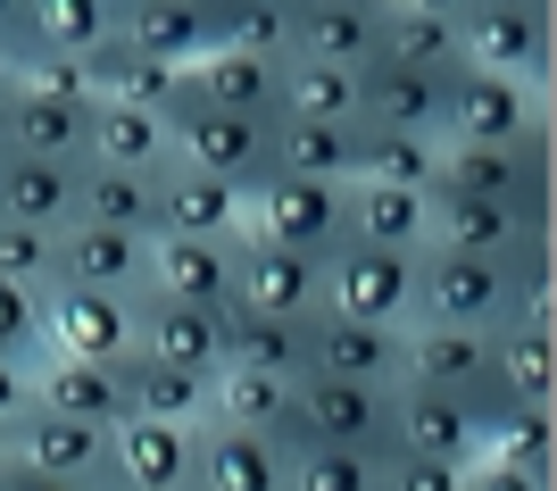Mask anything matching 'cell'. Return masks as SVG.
Segmentation results:
<instances>
[{
	"mask_svg": "<svg viewBox=\"0 0 557 491\" xmlns=\"http://www.w3.org/2000/svg\"><path fill=\"white\" fill-rule=\"evenodd\" d=\"M166 150H175V167H191V175H209V184H225L233 200H250L267 175H275V125L258 118H225V109H209L200 100V84H175V100H166Z\"/></svg>",
	"mask_w": 557,
	"mask_h": 491,
	"instance_id": "cell-1",
	"label": "cell"
},
{
	"mask_svg": "<svg viewBox=\"0 0 557 491\" xmlns=\"http://www.w3.org/2000/svg\"><path fill=\"white\" fill-rule=\"evenodd\" d=\"M283 450H349V458H392V392L367 383H292V417H283Z\"/></svg>",
	"mask_w": 557,
	"mask_h": 491,
	"instance_id": "cell-2",
	"label": "cell"
},
{
	"mask_svg": "<svg viewBox=\"0 0 557 491\" xmlns=\"http://www.w3.org/2000/svg\"><path fill=\"white\" fill-rule=\"evenodd\" d=\"M242 234L275 242L292 258H342L349 250V184H300V175H267L242 200Z\"/></svg>",
	"mask_w": 557,
	"mask_h": 491,
	"instance_id": "cell-3",
	"label": "cell"
},
{
	"mask_svg": "<svg viewBox=\"0 0 557 491\" xmlns=\"http://www.w3.org/2000/svg\"><path fill=\"white\" fill-rule=\"evenodd\" d=\"M541 125H549V93H533V84H508L483 67L442 75V142H458V150H516Z\"/></svg>",
	"mask_w": 557,
	"mask_h": 491,
	"instance_id": "cell-4",
	"label": "cell"
},
{
	"mask_svg": "<svg viewBox=\"0 0 557 491\" xmlns=\"http://www.w3.org/2000/svg\"><path fill=\"white\" fill-rule=\"evenodd\" d=\"M549 34L557 17L541 0H466L458 9V42H466V67L483 75H508V84H549Z\"/></svg>",
	"mask_w": 557,
	"mask_h": 491,
	"instance_id": "cell-5",
	"label": "cell"
},
{
	"mask_svg": "<svg viewBox=\"0 0 557 491\" xmlns=\"http://www.w3.org/2000/svg\"><path fill=\"white\" fill-rule=\"evenodd\" d=\"M417 326H449V333H499V326H516L508 267H499V258L424 250L417 258ZM417 326H408V333H417Z\"/></svg>",
	"mask_w": 557,
	"mask_h": 491,
	"instance_id": "cell-6",
	"label": "cell"
},
{
	"mask_svg": "<svg viewBox=\"0 0 557 491\" xmlns=\"http://www.w3.org/2000/svg\"><path fill=\"white\" fill-rule=\"evenodd\" d=\"M325 317L408 333V326H417V258L358 250V242H349L342 258H325Z\"/></svg>",
	"mask_w": 557,
	"mask_h": 491,
	"instance_id": "cell-7",
	"label": "cell"
},
{
	"mask_svg": "<svg viewBox=\"0 0 557 491\" xmlns=\"http://www.w3.org/2000/svg\"><path fill=\"white\" fill-rule=\"evenodd\" d=\"M300 375H317V383L399 392V383H408V333L349 326V317H308V326H300Z\"/></svg>",
	"mask_w": 557,
	"mask_h": 491,
	"instance_id": "cell-8",
	"label": "cell"
},
{
	"mask_svg": "<svg viewBox=\"0 0 557 491\" xmlns=\"http://www.w3.org/2000/svg\"><path fill=\"white\" fill-rule=\"evenodd\" d=\"M233 308L242 317H275V326H308V317H325V267L242 234L233 242Z\"/></svg>",
	"mask_w": 557,
	"mask_h": 491,
	"instance_id": "cell-9",
	"label": "cell"
},
{
	"mask_svg": "<svg viewBox=\"0 0 557 491\" xmlns=\"http://www.w3.org/2000/svg\"><path fill=\"white\" fill-rule=\"evenodd\" d=\"M9 467L75 483V491H116L109 433H92V425H75V417H50V408H25V417L9 425Z\"/></svg>",
	"mask_w": 557,
	"mask_h": 491,
	"instance_id": "cell-10",
	"label": "cell"
},
{
	"mask_svg": "<svg viewBox=\"0 0 557 491\" xmlns=\"http://www.w3.org/2000/svg\"><path fill=\"white\" fill-rule=\"evenodd\" d=\"M42 333H50V351H59V358L116 367V358H134V300L50 283V292H42Z\"/></svg>",
	"mask_w": 557,
	"mask_h": 491,
	"instance_id": "cell-11",
	"label": "cell"
},
{
	"mask_svg": "<svg viewBox=\"0 0 557 491\" xmlns=\"http://www.w3.org/2000/svg\"><path fill=\"white\" fill-rule=\"evenodd\" d=\"M116 42L141 50L150 67H200L216 50V0H125L116 9Z\"/></svg>",
	"mask_w": 557,
	"mask_h": 491,
	"instance_id": "cell-12",
	"label": "cell"
},
{
	"mask_svg": "<svg viewBox=\"0 0 557 491\" xmlns=\"http://www.w3.org/2000/svg\"><path fill=\"white\" fill-rule=\"evenodd\" d=\"M292 59L367 75L383 59V9L374 0H300L292 9Z\"/></svg>",
	"mask_w": 557,
	"mask_h": 491,
	"instance_id": "cell-13",
	"label": "cell"
},
{
	"mask_svg": "<svg viewBox=\"0 0 557 491\" xmlns=\"http://www.w3.org/2000/svg\"><path fill=\"white\" fill-rule=\"evenodd\" d=\"M392 450H417V458L474 467V458H483L474 400H449V392H424V383H399V392H392Z\"/></svg>",
	"mask_w": 557,
	"mask_h": 491,
	"instance_id": "cell-14",
	"label": "cell"
},
{
	"mask_svg": "<svg viewBox=\"0 0 557 491\" xmlns=\"http://www.w3.org/2000/svg\"><path fill=\"white\" fill-rule=\"evenodd\" d=\"M109 458H116V491H191V475H200V425L125 417L109 433Z\"/></svg>",
	"mask_w": 557,
	"mask_h": 491,
	"instance_id": "cell-15",
	"label": "cell"
},
{
	"mask_svg": "<svg viewBox=\"0 0 557 491\" xmlns=\"http://www.w3.org/2000/svg\"><path fill=\"white\" fill-rule=\"evenodd\" d=\"M34 408L75 417V425H92V433H116V425L134 417V400H125V358H116V367H84V358L50 351L42 367H34Z\"/></svg>",
	"mask_w": 557,
	"mask_h": 491,
	"instance_id": "cell-16",
	"label": "cell"
},
{
	"mask_svg": "<svg viewBox=\"0 0 557 491\" xmlns=\"http://www.w3.org/2000/svg\"><path fill=\"white\" fill-rule=\"evenodd\" d=\"M433 209V250L449 258H508L524 242H549V217H524L508 200H424Z\"/></svg>",
	"mask_w": 557,
	"mask_h": 491,
	"instance_id": "cell-17",
	"label": "cell"
},
{
	"mask_svg": "<svg viewBox=\"0 0 557 491\" xmlns=\"http://www.w3.org/2000/svg\"><path fill=\"white\" fill-rule=\"evenodd\" d=\"M233 242H150V283H141V292H150V300H175V308L225 317L233 308Z\"/></svg>",
	"mask_w": 557,
	"mask_h": 491,
	"instance_id": "cell-18",
	"label": "cell"
},
{
	"mask_svg": "<svg viewBox=\"0 0 557 491\" xmlns=\"http://www.w3.org/2000/svg\"><path fill=\"white\" fill-rule=\"evenodd\" d=\"M134 351L159 358L175 375H216V351H225V317L209 308H175V300H134Z\"/></svg>",
	"mask_w": 557,
	"mask_h": 491,
	"instance_id": "cell-19",
	"label": "cell"
},
{
	"mask_svg": "<svg viewBox=\"0 0 557 491\" xmlns=\"http://www.w3.org/2000/svg\"><path fill=\"white\" fill-rule=\"evenodd\" d=\"M499 408H557V351H549V317H516L491 333V383Z\"/></svg>",
	"mask_w": 557,
	"mask_h": 491,
	"instance_id": "cell-20",
	"label": "cell"
},
{
	"mask_svg": "<svg viewBox=\"0 0 557 491\" xmlns=\"http://www.w3.org/2000/svg\"><path fill=\"white\" fill-rule=\"evenodd\" d=\"M75 192L84 167L67 159H0V225H34V234H67L75 225Z\"/></svg>",
	"mask_w": 557,
	"mask_h": 491,
	"instance_id": "cell-21",
	"label": "cell"
},
{
	"mask_svg": "<svg viewBox=\"0 0 557 491\" xmlns=\"http://www.w3.org/2000/svg\"><path fill=\"white\" fill-rule=\"evenodd\" d=\"M59 283L141 300V283H150V242L141 234H100V225H67V234H59Z\"/></svg>",
	"mask_w": 557,
	"mask_h": 491,
	"instance_id": "cell-22",
	"label": "cell"
},
{
	"mask_svg": "<svg viewBox=\"0 0 557 491\" xmlns=\"http://www.w3.org/2000/svg\"><path fill=\"white\" fill-rule=\"evenodd\" d=\"M383 67H408V75H458L466 67V42H458V9L449 0H408V9H383Z\"/></svg>",
	"mask_w": 557,
	"mask_h": 491,
	"instance_id": "cell-23",
	"label": "cell"
},
{
	"mask_svg": "<svg viewBox=\"0 0 557 491\" xmlns=\"http://www.w3.org/2000/svg\"><path fill=\"white\" fill-rule=\"evenodd\" d=\"M233 234H242V200L166 159L159 167V242H233Z\"/></svg>",
	"mask_w": 557,
	"mask_h": 491,
	"instance_id": "cell-24",
	"label": "cell"
},
{
	"mask_svg": "<svg viewBox=\"0 0 557 491\" xmlns=\"http://www.w3.org/2000/svg\"><path fill=\"white\" fill-rule=\"evenodd\" d=\"M358 125H374V134H424V142H442V84L374 59V67L358 75Z\"/></svg>",
	"mask_w": 557,
	"mask_h": 491,
	"instance_id": "cell-25",
	"label": "cell"
},
{
	"mask_svg": "<svg viewBox=\"0 0 557 491\" xmlns=\"http://www.w3.org/2000/svg\"><path fill=\"white\" fill-rule=\"evenodd\" d=\"M349 242H358V250H399V258H424V250H433V209H424V192L349 184Z\"/></svg>",
	"mask_w": 557,
	"mask_h": 491,
	"instance_id": "cell-26",
	"label": "cell"
},
{
	"mask_svg": "<svg viewBox=\"0 0 557 491\" xmlns=\"http://www.w3.org/2000/svg\"><path fill=\"white\" fill-rule=\"evenodd\" d=\"M191 84H200V100H209V109H225V118H258V125H275V109H283V59L209 50V59L191 67Z\"/></svg>",
	"mask_w": 557,
	"mask_h": 491,
	"instance_id": "cell-27",
	"label": "cell"
},
{
	"mask_svg": "<svg viewBox=\"0 0 557 491\" xmlns=\"http://www.w3.org/2000/svg\"><path fill=\"white\" fill-rule=\"evenodd\" d=\"M283 458L292 450L267 442V433L200 425V475H191V491H283Z\"/></svg>",
	"mask_w": 557,
	"mask_h": 491,
	"instance_id": "cell-28",
	"label": "cell"
},
{
	"mask_svg": "<svg viewBox=\"0 0 557 491\" xmlns=\"http://www.w3.org/2000/svg\"><path fill=\"white\" fill-rule=\"evenodd\" d=\"M84 142H92V100H34V93L9 100V150H17V159L84 167ZM9 150H0V159H9Z\"/></svg>",
	"mask_w": 557,
	"mask_h": 491,
	"instance_id": "cell-29",
	"label": "cell"
},
{
	"mask_svg": "<svg viewBox=\"0 0 557 491\" xmlns=\"http://www.w3.org/2000/svg\"><path fill=\"white\" fill-rule=\"evenodd\" d=\"M75 225H100V234H141V242H159V175H116V167H84V192H75Z\"/></svg>",
	"mask_w": 557,
	"mask_h": 491,
	"instance_id": "cell-30",
	"label": "cell"
},
{
	"mask_svg": "<svg viewBox=\"0 0 557 491\" xmlns=\"http://www.w3.org/2000/svg\"><path fill=\"white\" fill-rule=\"evenodd\" d=\"M166 159H175V150H166V125H159V118L92 100V142H84V167H116V175H159Z\"/></svg>",
	"mask_w": 557,
	"mask_h": 491,
	"instance_id": "cell-31",
	"label": "cell"
},
{
	"mask_svg": "<svg viewBox=\"0 0 557 491\" xmlns=\"http://www.w3.org/2000/svg\"><path fill=\"white\" fill-rule=\"evenodd\" d=\"M349 167H358V125L275 118V175H300V184H349Z\"/></svg>",
	"mask_w": 557,
	"mask_h": 491,
	"instance_id": "cell-32",
	"label": "cell"
},
{
	"mask_svg": "<svg viewBox=\"0 0 557 491\" xmlns=\"http://www.w3.org/2000/svg\"><path fill=\"white\" fill-rule=\"evenodd\" d=\"M209 383L216 375H175L159 358H125V400H134V417L150 425H209Z\"/></svg>",
	"mask_w": 557,
	"mask_h": 491,
	"instance_id": "cell-33",
	"label": "cell"
},
{
	"mask_svg": "<svg viewBox=\"0 0 557 491\" xmlns=\"http://www.w3.org/2000/svg\"><path fill=\"white\" fill-rule=\"evenodd\" d=\"M216 375H283V383H300V326H275V317H242V308H225Z\"/></svg>",
	"mask_w": 557,
	"mask_h": 491,
	"instance_id": "cell-34",
	"label": "cell"
},
{
	"mask_svg": "<svg viewBox=\"0 0 557 491\" xmlns=\"http://www.w3.org/2000/svg\"><path fill=\"white\" fill-rule=\"evenodd\" d=\"M483 458L516 467V475H557V408H491Z\"/></svg>",
	"mask_w": 557,
	"mask_h": 491,
	"instance_id": "cell-35",
	"label": "cell"
},
{
	"mask_svg": "<svg viewBox=\"0 0 557 491\" xmlns=\"http://www.w3.org/2000/svg\"><path fill=\"white\" fill-rule=\"evenodd\" d=\"M433 159H442V142H424V134H374V125H358V167H349V184L433 192Z\"/></svg>",
	"mask_w": 557,
	"mask_h": 491,
	"instance_id": "cell-36",
	"label": "cell"
},
{
	"mask_svg": "<svg viewBox=\"0 0 557 491\" xmlns=\"http://www.w3.org/2000/svg\"><path fill=\"white\" fill-rule=\"evenodd\" d=\"M283 417H292V383L283 375H216L209 383V425L283 442Z\"/></svg>",
	"mask_w": 557,
	"mask_h": 491,
	"instance_id": "cell-37",
	"label": "cell"
},
{
	"mask_svg": "<svg viewBox=\"0 0 557 491\" xmlns=\"http://www.w3.org/2000/svg\"><path fill=\"white\" fill-rule=\"evenodd\" d=\"M116 9L125 0H34V50L92 59L100 42H116Z\"/></svg>",
	"mask_w": 557,
	"mask_h": 491,
	"instance_id": "cell-38",
	"label": "cell"
},
{
	"mask_svg": "<svg viewBox=\"0 0 557 491\" xmlns=\"http://www.w3.org/2000/svg\"><path fill=\"white\" fill-rule=\"evenodd\" d=\"M275 118H308V125H358V75L317 67V59H283V109Z\"/></svg>",
	"mask_w": 557,
	"mask_h": 491,
	"instance_id": "cell-39",
	"label": "cell"
},
{
	"mask_svg": "<svg viewBox=\"0 0 557 491\" xmlns=\"http://www.w3.org/2000/svg\"><path fill=\"white\" fill-rule=\"evenodd\" d=\"M292 9L300 0H216V50L292 59Z\"/></svg>",
	"mask_w": 557,
	"mask_h": 491,
	"instance_id": "cell-40",
	"label": "cell"
},
{
	"mask_svg": "<svg viewBox=\"0 0 557 491\" xmlns=\"http://www.w3.org/2000/svg\"><path fill=\"white\" fill-rule=\"evenodd\" d=\"M374 458H349V450H292L283 458V491H374Z\"/></svg>",
	"mask_w": 557,
	"mask_h": 491,
	"instance_id": "cell-41",
	"label": "cell"
},
{
	"mask_svg": "<svg viewBox=\"0 0 557 491\" xmlns=\"http://www.w3.org/2000/svg\"><path fill=\"white\" fill-rule=\"evenodd\" d=\"M0 358H17V367H42L50 358L42 292H25V283H0Z\"/></svg>",
	"mask_w": 557,
	"mask_h": 491,
	"instance_id": "cell-42",
	"label": "cell"
},
{
	"mask_svg": "<svg viewBox=\"0 0 557 491\" xmlns=\"http://www.w3.org/2000/svg\"><path fill=\"white\" fill-rule=\"evenodd\" d=\"M0 283L50 292V283H59V234H34V225H0Z\"/></svg>",
	"mask_w": 557,
	"mask_h": 491,
	"instance_id": "cell-43",
	"label": "cell"
},
{
	"mask_svg": "<svg viewBox=\"0 0 557 491\" xmlns=\"http://www.w3.org/2000/svg\"><path fill=\"white\" fill-rule=\"evenodd\" d=\"M17 93H34V100H92V75H84V59L34 50V59L17 67Z\"/></svg>",
	"mask_w": 557,
	"mask_h": 491,
	"instance_id": "cell-44",
	"label": "cell"
},
{
	"mask_svg": "<svg viewBox=\"0 0 557 491\" xmlns=\"http://www.w3.org/2000/svg\"><path fill=\"white\" fill-rule=\"evenodd\" d=\"M374 491H466V467H449V458H417V450H392L383 475H374Z\"/></svg>",
	"mask_w": 557,
	"mask_h": 491,
	"instance_id": "cell-45",
	"label": "cell"
},
{
	"mask_svg": "<svg viewBox=\"0 0 557 491\" xmlns=\"http://www.w3.org/2000/svg\"><path fill=\"white\" fill-rule=\"evenodd\" d=\"M25 408H34V367H17V358H0V425H17Z\"/></svg>",
	"mask_w": 557,
	"mask_h": 491,
	"instance_id": "cell-46",
	"label": "cell"
},
{
	"mask_svg": "<svg viewBox=\"0 0 557 491\" xmlns=\"http://www.w3.org/2000/svg\"><path fill=\"white\" fill-rule=\"evenodd\" d=\"M466 491H549V475H516V467L474 458V467H466Z\"/></svg>",
	"mask_w": 557,
	"mask_h": 491,
	"instance_id": "cell-47",
	"label": "cell"
},
{
	"mask_svg": "<svg viewBox=\"0 0 557 491\" xmlns=\"http://www.w3.org/2000/svg\"><path fill=\"white\" fill-rule=\"evenodd\" d=\"M0 491H75V483H50V475H25V467H0Z\"/></svg>",
	"mask_w": 557,
	"mask_h": 491,
	"instance_id": "cell-48",
	"label": "cell"
},
{
	"mask_svg": "<svg viewBox=\"0 0 557 491\" xmlns=\"http://www.w3.org/2000/svg\"><path fill=\"white\" fill-rule=\"evenodd\" d=\"M0 467H9V425H0Z\"/></svg>",
	"mask_w": 557,
	"mask_h": 491,
	"instance_id": "cell-49",
	"label": "cell"
},
{
	"mask_svg": "<svg viewBox=\"0 0 557 491\" xmlns=\"http://www.w3.org/2000/svg\"><path fill=\"white\" fill-rule=\"evenodd\" d=\"M0 150H9V109H0Z\"/></svg>",
	"mask_w": 557,
	"mask_h": 491,
	"instance_id": "cell-50",
	"label": "cell"
}]
</instances>
